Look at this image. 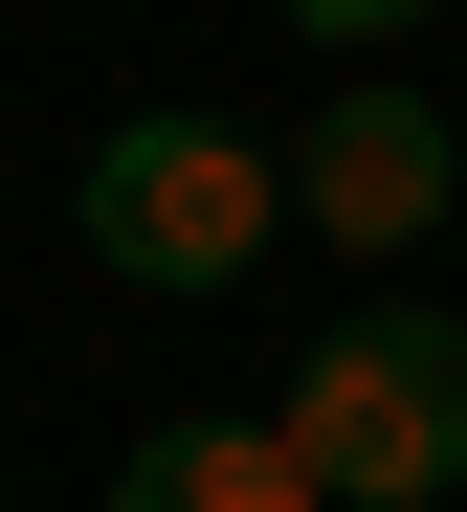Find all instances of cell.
Returning a JSON list of instances; mask_svg holds the SVG:
<instances>
[{"label":"cell","mask_w":467,"mask_h":512,"mask_svg":"<svg viewBox=\"0 0 467 512\" xmlns=\"http://www.w3.org/2000/svg\"><path fill=\"white\" fill-rule=\"evenodd\" d=\"M445 0H290V45H334V90H356V45H423Z\"/></svg>","instance_id":"obj_5"},{"label":"cell","mask_w":467,"mask_h":512,"mask_svg":"<svg viewBox=\"0 0 467 512\" xmlns=\"http://www.w3.org/2000/svg\"><path fill=\"white\" fill-rule=\"evenodd\" d=\"M267 423H290L312 512H445L467 490V312L423 290H356L290 379H267Z\"/></svg>","instance_id":"obj_1"},{"label":"cell","mask_w":467,"mask_h":512,"mask_svg":"<svg viewBox=\"0 0 467 512\" xmlns=\"http://www.w3.org/2000/svg\"><path fill=\"white\" fill-rule=\"evenodd\" d=\"M67 223H89V268L112 290H245L267 245H290V134H245V112H112L89 134V179H67Z\"/></svg>","instance_id":"obj_2"},{"label":"cell","mask_w":467,"mask_h":512,"mask_svg":"<svg viewBox=\"0 0 467 512\" xmlns=\"http://www.w3.org/2000/svg\"><path fill=\"white\" fill-rule=\"evenodd\" d=\"M467 201V134L401 90V67H356V90L290 134V245H334V268H401V245H445Z\"/></svg>","instance_id":"obj_3"},{"label":"cell","mask_w":467,"mask_h":512,"mask_svg":"<svg viewBox=\"0 0 467 512\" xmlns=\"http://www.w3.org/2000/svg\"><path fill=\"white\" fill-rule=\"evenodd\" d=\"M112 512H312V468H290V423L201 401V423H134L112 446Z\"/></svg>","instance_id":"obj_4"}]
</instances>
